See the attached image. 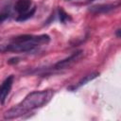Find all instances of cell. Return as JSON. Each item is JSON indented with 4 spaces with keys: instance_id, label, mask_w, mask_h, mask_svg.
I'll list each match as a JSON object with an SVG mask.
<instances>
[{
    "instance_id": "obj_1",
    "label": "cell",
    "mask_w": 121,
    "mask_h": 121,
    "mask_svg": "<svg viewBox=\"0 0 121 121\" xmlns=\"http://www.w3.org/2000/svg\"><path fill=\"white\" fill-rule=\"evenodd\" d=\"M53 95L54 92L52 90L32 92L29 95H27L19 104L7 111L4 117L6 119L18 118L33 110L41 108L50 101Z\"/></svg>"
},
{
    "instance_id": "obj_2",
    "label": "cell",
    "mask_w": 121,
    "mask_h": 121,
    "mask_svg": "<svg viewBox=\"0 0 121 121\" xmlns=\"http://www.w3.org/2000/svg\"><path fill=\"white\" fill-rule=\"evenodd\" d=\"M50 41V37L46 34L42 35H21L11 40L10 43L7 45V51L12 52H27L35 47L47 43Z\"/></svg>"
},
{
    "instance_id": "obj_3",
    "label": "cell",
    "mask_w": 121,
    "mask_h": 121,
    "mask_svg": "<svg viewBox=\"0 0 121 121\" xmlns=\"http://www.w3.org/2000/svg\"><path fill=\"white\" fill-rule=\"evenodd\" d=\"M13 80H14V77L9 76L0 85V103L1 104L5 102L8 95L9 94V91L11 90V87H12Z\"/></svg>"
},
{
    "instance_id": "obj_4",
    "label": "cell",
    "mask_w": 121,
    "mask_h": 121,
    "mask_svg": "<svg viewBox=\"0 0 121 121\" xmlns=\"http://www.w3.org/2000/svg\"><path fill=\"white\" fill-rule=\"evenodd\" d=\"M81 51H78V52H75L74 54H72L71 56H69L68 58H66V59H64V60H60V61H59L58 63H56V65H55V68L56 69H63V68H67V67H69V66H71L79 57H80V55H81Z\"/></svg>"
},
{
    "instance_id": "obj_5",
    "label": "cell",
    "mask_w": 121,
    "mask_h": 121,
    "mask_svg": "<svg viewBox=\"0 0 121 121\" xmlns=\"http://www.w3.org/2000/svg\"><path fill=\"white\" fill-rule=\"evenodd\" d=\"M31 4V0H17V2L14 5V9L19 15H23L30 10Z\"/></svg>"
},
{
    "instance_id": "obj_6",
    "label": "cell",
    "mask_w": 121,
    "mask_h": 121,
    "mask_svg": "<svg viewBox=\"0 0 121 121\" xmlns=\"http://www.w3.org/2000/svg\"><path fill=\"white\" fill-rule=\"evenodd\" d=\"M115 8L114 5H98V6H94L91 7L90 11L93 13H105L108 12Z\"/></svg>"
},
{
    "instance_id": "obj_7",
    "label": "cell",
    "mask_w": 121,
    "mask_h": 121,
    "mask_svg": "<svg viewBox=\"0 0 121 121\" xmlns=\"http://www.w3.org/2000/svg\"><path fill=\"white\" fill-rule=\"evenodd\" d=\"M98 76H99V73H98V72H95V73H92V74H89V75L85 76L84 78H82L78 82V84L75 86V89H78V87H80V86H82V85L86 84L87 82H89V81H91V80L95 79V78H97Z\"/></svg>"
},
{
    "instance_id": "obj_8",
    "label": "cell",
    "mask_w": 121,
    "mask_h": 121,
    "mask_svg": "<svg viewBox=\"0 0 121 121\" xmlns=\"http://www.w3.org/2000/svg\"><path fill=\"white\" fill-rule=\"evenodd\" d=\"M59 18H60V21L62 23V24H65V23H67V22H69L70 20H71V17H70V15L69 14H67L61 8H60L59 9Z\"/></svg>"
},
{
    "instance_id": "obj_9",
    "label": "cell",
    "mask_w": 121,
    "mask_h": 121,
    "mask_svg": "<svg viewBox=\"0 0 121 121\" xmlns=\"http://www.w3.org/2000/svg\"><path fill=\"white\" fill-rule=\"evenodd\" d=\"M35 9H36L35 8H32V9H31V10H29L28 12H26V13H25V14H23V15H19V17L17 18V21H25V20H26V19L30 18V17L34 14Z\"/></svg>"
},
{
    "instance_id": "obj_10",
    "label": "cell",
    "mask_w": 121,
    "mask_h": 121,
    "mask_svg": "<svg viewBox=\"0 0 121 121\" xmlns=\"http://www.w3.org/2000/svg\"><path fill=\"white\" fill-rule=\"evenodd\" d=\"M7 18H9V14L8 13H0V24L2 22H4Z\"/></svg>"
},
{
    "instance_id": "obj_11",
    "label": "cell",
    "mask_w": 121,
    "mask_h": 121,
    "mask_svg": "<svg viewBox=\"0 0 121 121\" xmlns=\"http://www.w3.org/2000/svg\"><path fill=\"white\" fill-rule=\"evenodd\" d=\"M89 1H90V2H91V1H95V0H89Z\"/></svg>"
}]
</instances>
